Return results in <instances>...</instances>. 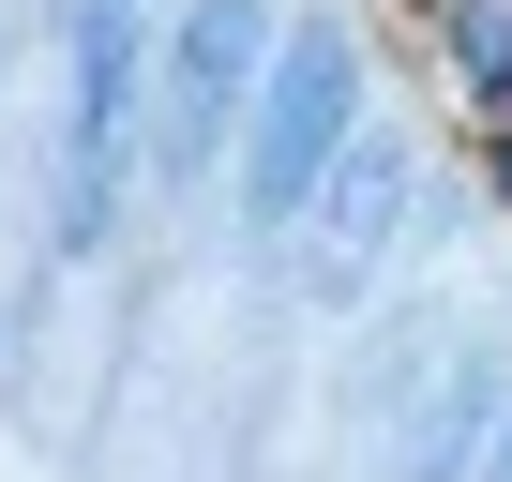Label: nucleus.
Returning <instances> with one entry per match:
<instances>
[{
	"label": "nucleus",
	"instance_id": "1",
	"mask_svg": "<svg viewBox=\"0 0 512 482\" xmlns=\"http://www.w3.org/2000/svg\"><path fill=\"white\" fill-rule=\"evenodd\" d=\"M347 91H362L347 31H302V46L272 61V106H256V166H241V196H256V211H302V196H317V166L347 151Z\"/></svg>",
	"mask_w": 512,
	"mask_h": 482
},
{
	"label": "nucleus",
	"instance_id": "2",
	"mask_svg": "<svg viewBox=\"0 0 512 482\" xmlns=\"http://www.w3.org/2000/svg\"><path fill=\"white\" fill-rule=\"evenodd\" d=\"M392 211H407V151H392V136H362V151L332 166V196H317V257H302V272H317L332 302H347V287L377 272V241H392Z\"/></svg>",
	"mask_w": 512,
	"mask_h": 482
},
{
	"label": "nucleus",
	"instance_id": "3",
	"mask_svg": "<svg viewBox=\"0 0 512 482\" xmlns=\"http://www.w3.org/2000/svg\"><path fill=\"white\" fill-rule=\"evenodd\" d=\"M241 61H256V0H196V31H181V76H166V151H181V166L211 151V121H226Z\"/></svg>",
	"mask_w": 512,
	"mask_h": 482
},
{
	"label": "nucleus",
	"instance_id": "4",
	"mask_svg": "<svg viewBox=\"0 0 512 482\" xmlns=\"http://www.w3.org/2000/svg\"><path fill=\"white\" fill-rule=\"evenodd\" d=\"M452 46H467V76H512V16L482 0V16H452Z\"/></svg>",
	"mask_w": 512,
	"mask_h": 482
},
{
	"label": "nucleus",
	"instance_id": "5",
	"mask_svg": "<svg viewBox=\"0 0 512 482\" xmlns=\"http://www.w3.org/2000/svg\"><path fill=\"white\" fill-rule=\"evenodd\" d=\"M482 482H512V437H497V467H482Z\"/></svg>",
	"mask_w": 512,
	"mask_h": 482
}]
</instances>
